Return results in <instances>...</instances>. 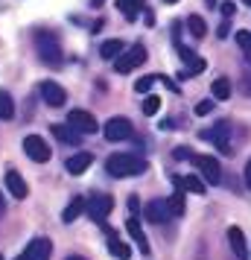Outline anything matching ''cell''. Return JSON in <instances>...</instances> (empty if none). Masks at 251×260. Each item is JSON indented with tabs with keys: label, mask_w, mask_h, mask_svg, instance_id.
Listing matches in <instances>:
<instances>
[{
	"label": "cell",
	"mask_w": 251,
	"mask_h": 260,
	"mask_svg": "<svg viewBox=\"0 0 251 260\" xmlns=\"http://www.w3.org/2000/svg\"><path fill=\"white\" fill-rule=\"evenodd\" d=\"M146 170H149L146 158L134 152H114L105 161V173L111 178H134V176H144Z\"/></svg>",
	"instance_id": "6da1fadb"
},
{
	"label": "cell",
	"mask_w": 251,
	"mask_h": 260,
	"mask_svg": "<svg viewBox=\"0 0 251 260\" xmlns=\"http://www.w3.org/2000/svg\"><path fill=\"white\" fill-rule=\"evenodd\" d=\"M35 53H38V59H41V64H47V68H61L64 64L61 41L50 29H38L35 32Z\"/></svg>",
	"instance_id": "7a4b0ae2"
},
{
	"label": "cell",
	"mask_w": 251,
	"mask_h": 260,
	"mask_svg": "<svg viewBox=\"0 0 251 260\" xmlns=\"http://www.w3.org/2000/svg\"><path fill=\"white\" fill-rule=\"evenodd\" d=\"M175 41V50H178L181 61H184V71L178 73V79H190V76H196V73H202L204 68H207V61L196 53V50H190L187 44H181V38H172Z\"/></svg>",
	"instance_id": "3957f363"
},
{
	"label": "cell",
	"mask_w": 251,
	"mask_h": 260,
	"mask_svg": "<svg viewBox=\"0 0 251 260\" xmlns=\"http://www.w3.org/2000/svg\"><path fill=\"white\" fill-rule=\"evenodd\" d=\"M193 167L199 170V176L207 181V184H222V167H219V161H216L213 155H193L190 158Z\"/></svg>",
	"instance_id": "277c9868"
},
{
	"label": "cell",
	"mask_w": 251,
	"mask_h": 260,
	"mask_svg": "<svg viewBox=\"0 0 251 260\" xmlns=\"http://www.w3.org/2000/svg\"><path fill=\"white\" fill-rule=\"evenodd\" d=\"M102 135H105V141L111 143H120V141H129L134 135V126H132V120H126V117H111L102 126Z\"/></svg>",
	"instance_id": "5b68a950"
},
{
	"label": "cell",
	"mask_w": 251,
	"mask_h": 260,
	"mask_svg": "<svg viewBox=\"0 0 251 260\" xmlns=\"http://www.w3.org/2000/svg\"><path fill=\"white\" fill-rule=\"evenodd\" d=\"M111 208H114V199H111L108 193H91V196H88V208H85V213H88L94 222H102L108 213H111Z\"/></svg>",
	"instance_id": "8992f818"
},
{
	"label": "cell",
	"mask_w": 251,
	"mask_h": 260,
	"mask_svg": "<svg viewBox=\"0 0 251 260\" xmlns=\"http://www.w3.org/2000/svg\"><path fill=\"white\" fill-rule=\"evenodd\" d=\"M24 152L29 161H35V164H47L50 158H53V152H50V146L44 138H38V135H26L24 138Z\"/></svg>",
	"instance_id": "52a82bcc"
},
{
	"label": "cell",
	"mask_w": 251,
	"mask_h": 260,
	"mask_svg": "<svg viewBox=\"0 0 251 260\" xmlns=\"http://www.w3.org/2000/svg\"><path fill=\"white\" fill-rule=\"evenodd\" d=\"M144 61H146V47L144 44H134L132 50H126V53L114 61V71L117 73H132V71H137Z\"/></svg>",
	"instance_id": "ba28073f"
},
{
	"label": "cell",
	"mask_w": 251,
	"mask_h": 260,
	"mask_svg": "<svg viewBox=\"0 0 251 260\" xmlns=\"http://www.w3.org/2000/svg\"><path fill=\"white\" fill-rule=\"evenodd\" d=\"M199 138L210 141L216 149H219V152L234 155V152H231V143H228V138H231V126H228V123H216V126H210V129L199 132Z\"/></svg>",
	"instance_id": "9c48e42d"
},
{
	"label": "cell",
	"mask_w": 251,
	"mask_h": 260,
	"mask_svg": "<svg viewBox=\"0 0 251 260\" xmlns=\"http://www.w3.org/2000/svg\"><path fill=\"white\" fill-rule=\"evenodd\" d=\"M67 123H70L79 135H96V132H99L96 117L91 114V111H85V108H73L70 114H67Z\"/></svg>",
	"instance_id": "30bf717a"
},
{
	"label": "cell",
	"mask_w": 251,
	"mask_h": 260,
	"mask_svg": "<svg viewBox=\"0 0 251 260\" xmlns=\"http://www.w3.org/2000/svg\"><path fill=\"white\" fill-rule=\"evenodd\" d=\"M144 216L146 222L152 225H167L169 219H172V211H169V202L167 199H152L144 205Z\"/></svg>",
	"instance_id": "8fae6325"
},
{
	"label": "cell",
	"mask_w": 251,
	"mask_h": 260,
	"mask_svg": "<svg viewBox=\"0 0 251 260\" xmlns=\"http://www.w3.org/2000/svg\"><path fill=\"white\" fill-rule=\"evenodd\" d=\"M50 251H53L50 237H32L29 246H26L15 260H50Z\"/></svg>",
	"instance_id": "7c38bea8"
},
{
	"label": "cell",
	"mask_w": 251,
	"mask_h": 260,
	"mask_svg": "<svg viewBox=\"0 0 251 260\" xmlns=\"http://www.w3.org/2000/svg\"><path fill=\"white\" fill-rule=\"evenodd\" d=\"M41 100H44V106H50V108H61L67 103V91H64L59 82L47 79V82H41Z\"/></svg>",
	"instance_id": "4fadbf2b"
},
{
	"label": "cell",
	"mask_w": 251,
	"mask_h": 260,
	"mask_svg": "<svg viewBox=\"0 0 251 260\" xmlns=\"http://www.w3.org/2000/svg\"><path fill=\"white\" fill-rule=\"evenodd\" d=\"M126 231H129V237L134 240V246H137L140 254H149V251H152V246H149V240H146V234H144V228H140V219H137L134 213H129V219H126Z\"/></svg>",
	"instance_id": "5bb4252c"
},
{
	"label": "cell",
	"mask_w": 251,
	"mask_h": 260,
	"mask_svg": "<svg viewBox=\"0 0 251 260\" xmlns=\"http://www.w3.org/2000/svg\"><path fill=\"white\" fill-rule=\"evenodd\" d=\"M50 132L56 135V141L59 143H67V146H79V141H82V135L73 129L70 123H53Z\"/></svg>",
	"instance_id": "9a60e30c"
},
{
	"label": "cell",
	"mask_w": 251,
	"mask_h": 260,
	"mask_svg": "<svg viewBox=\"0 0 251 260\" xmlns=\"http://www.w3.org/2000/svg\"><path fill=\"white\" fill-rule=\"evenodd\" d=\"M6 187H9V193H12L15 199H26V193H29L24 176H21L15 167H9V170H6Z\"/></svg>",
	"instance_id": "2e32d148"
},
{
	"label": "cell",
	"mask_w": 251,
	"mask_h": 260,
	"mask_svg": "<svg viewBox=\"0 0 251 260\" xmlns=\"http://www.w3.org/2000/svg\"><path fill=\"white\" fill-rule=\"evenodd\" d=\"M91 164H94V155L91 152H76V155H70V158L64 161V170H67L70 176H82Z\"/></svg>",
	"instance_id": "e0dca14e"
},
{
	"label": "cell",
	"mask_w": 251,
	"mask_h": 260,
	"mask_svg": "<svg viewBox=\"0 0 251 260\" xmlns=\"http://www.w3.org/2000/svg\"><path fill=\"white\" fill-rule=\"evenodd\" d=\"M172 187H181L187 193H204L207 181L202 176H172Z\"/></svg>",
	"instance_id": "ac0fdd59"
},
{
	"label": "cell",
	"mask_w": 251,
	"mask_h": 260,
	"mask_svg": "<svg viewBox=\"0 0 251 260\" xmlns=\"http://www.w3.org/2000/svg\"><path fill=\"white\" fill-rule=\"evenodd\" d=\"M85 208H88V199H85V196H73V199L67 202V208L61 211V222H67V225L76 222V219L85 213Z\"/></svg>",
	"instance_id": "d6986e66"
},
{
	"label": "cell",
	"mask_w": 251,
	"mask_h": 260,
	"mask_svg": "<svg viewBox=\"0 0 251 260\" xmlns=\"http://www.w3.org/2000/svg\"><path fill=\"white\" fill-rule=\"evenodd\" d=\"M228 243H231V251H234L239 260H248V246H245V237H242V231H239L237 225L228 228Z\"/></svg>",
	"instance_id": "ffe728a7"
},
{
	"label": "cell",
	"mask_w": 251,
	"mask_h": 260,
	"mask_svg": "<svg viewBox=\"0 0 251 260\" xmlns=\"http://www.w3.org/2000/svg\"><path fill=\"white\" fill-rule=\"evenodd\" d=\"M123 53H126V44H123L120 38H111V41H102V44H99V56L105 61H117Z\"/></svg>",
	"instance_id": "44dd1931"
},
{
	"label": "cell",
	"mask_w": 251,
	"mask_h": 260,
	"mask_svg": "<svg viewBox=\"0 0 251 260\" xmlns=\"http://www.w3.org/2000/svg\"><path fill=\"white\" fill-rule=\"evenodd\" d=\"M105 231H108V251H111L117 260H129V257H132V246H126L123 240H117L111 228H105Z\"/></svg>",
	"instance_id": "7402d4cb"
},
{
	"label": "cell",
	"mask_w": 251,
	"mask_h": 260,
	"mask_svg": "<svg viewBox=\"0 0 251 260\" xmlns=\"http://www.w3.org/2000/svg\"><path fill=\"white\" fill-rule=\"evenodd\" d=\"M114 6H117L120 12H123V18L132 21V24L140 18V12H144V3H140V0H117Z\"/></svg>",
	"instance_id": "603a6c76"
},
{
	"label": "cell",
	"mask_w": 251,
	"mask_h": 260,
	"mask_svg": "<svg viewBox=\"0 0 251 260\" xmlns=\"http://www.w3.org/2000/svg\"><path fill=\"white\" fill-rule=\"evenodd\" d=\"M184 193L187 190H181V187H175V193L169 196V211H172V216H184V211H187V202H184Z\"/></svg>",
	"instance_id": "cb8c5ba5"
},
{
	"label": "cell",
	"mask_w": 251,
	"mask_h": 260,
	"mask_svg": "<svg viewBox=\"0 0 251 260\" xmlns=\"http://www.w3.org/2000/svg\"><path fill=\"white\" fill-rule=\"evenodd\" d=\"M15 117V100L9 96V91L0 88V120H12Z\"/></svg>",
	"instance_id": "d4e9b609"
},
{
	"label": "cell",
	"mask_w": 251,
	"mask_h": 260,
	"mask_svg": "<svg viewBox=\"0 0 251 260\" xmlns=\"http://www.w3.org/2000/svg\"><path fill=\"white\" fill-rule=\"evenodd\" d=\"M187 29H190L193 38H204L207 24H204V18H199V15H190V18H187Z\"/></svg>",
	"instance_id": "484cf974"
},
{
	"label": "cell",
	"mask_w": 251,
	"mask_h": 260,
	"mask_svg": "<svg viewBox=\"0 0 251 260\" xmlns=\"http://www.w3.org/2000/svg\"><path fill=\"white\" fill-rule=\"evenodd\" d=\"M210 91H213V100H228V96H231V82H228L225 76H219V79L210 85Z\"/></svg>",
	"instance_id": "4316f807"
},
{
	"label": "cell",
	"mask_w": 251,
	"mask_h": 260,
	"mask_svg": "<svg viewBox=\"0 0 251 260\" xmlns=\"http://www.w3.org/2000/svg\"><path fill=\"white\" fill-rule=\"evenodd\" d=\"M155 82H161V76H140V79L134 82V91H137V94H152Z\"/></svg>",
	"instance_id": "83f0119b"
},
{
	"label": "cell",
	"mask_w": 251,
	"mask_h": 260,
	"mask_svg": "<svg viewBox=\"0 0 251 260\" xmlns=\"http://www.w3.org/2000/svg\"><path fill=\"white\" fill-rule=\"evenodd\" d=\"M140 108H144L146 117H155L158 111H161V100H158L155 94H146V96H144V106H140Z\"/></svg>",
	"instance_id": "f1b7e54d"
},
{
	"label": "cell",
	"mask_w": 251,
	"mask_h": 260,
	"mask_svg": "<svg viewBox=\"0 0 251 260\" xmlns=\"http://www.w3.org/2000/svg\"><path fill=\"white\" fill-rule=\"evenodd\" d=\"M237 44H239V50L245 53V59L251 61V32L248 29H239L237 32Z\"/></svg>",
	"instance_id": "f546056e"
},
{
	"label": "cell",
	"mask_w": 251,
	"mask_h": 260,
	"mask_svg": "<svg viewBox=\"0 0 251 260\" xmlns=\"http://www.w3.org/2000/svg\"><path fill=\"white\" fill-rule=\"evenodd\" d=\"M219 12H222V18H225V21H231V18L237 15V3H234V0H222Z\"/></svg>",
	"instance_id": "4dcf8cb0"
},
{
	"label": "cell",
	"mask_w": 251,
	"mask_h": 260,
	"mask_svg": "<svg viewBox=\"0 0 251 260\" xmlns=\"http://www.w3.org/2000/svg\"><path fill=\"white\" fill-rule=\"evenodd\" d=\"M193 111H196L199 117H207V114L213 111V100H199V103H196V108H193Z\"/></svg>",
	"instance_id": "1f68e13d"
},
{
	"label": "cell",
	"mask_w": 251,
	"mask_h": 260,
	"mask_svg": "<svg viewBox=\"0 0 251 260\" xmlns=\"http://www.w3.org/2000/svg\"><path fill=\"white\" fill-rule=\"evenodd\" d=\"M239 91L245 96H251V68H245L242 71V79H239Z\"/></svg>",
	"instance_id": "d6a6232c"
},
{
	"label": "cell",
	"mask_w": 251,
	"mask_h": 260,
	"mask_svg": "<svg viewBox=\"0 0 251 260\" xmlns=\"http://www.w3.org/2000/svg\"><path fill=\"white\" fill-rule=\"evenodd\" d=\"M172 158H175V161H190L193 152L187 149V146H175V149H172Z\"/></svg>",
	"instance_id": "836d02e7"
},
{
	"label": "cell",
	"mask_w": 251,
	"mask_h": 260,
	"mask_svg": "<svg viewBox=\"0 0 251 260\" xmlns=\"http://www.w3.org/2000/svg\"><path fill=\"white\" fill-rule=\"evenodd\" d=\"M126 208H129V213H134V216H137V213H144V208H140V199H137V196H129V199H126Z\"/></svg>",
	"instance_id": "e575fe53"
},
{
	"label": "cell",
	"mask_w": 251,
	"mask_h": 260,
	"mask_svg": "<svg viewBox=\"0 0 251 260\" xmlns=\"http://www.w3.org/2000/svg\"><path fill=\"white\" fill-rule=\"evenodd\" d=\"M216 36H219L222 41H225V38L231 36V24H228V21H222V24H219V29H216Z\"/></svg>",
	"instance_id": "d590c367"
},
{
	"label": "cell",
	"mask_w": 251,
	"mask_h": 260,
	"mask_svg": "<svg viewBox=\"0 0 251 260\" xmlns=\"http://www.w3.org/2000/svg\"><path fill=\"white\" fill-rule=\"evenodd\" d=\"M172 126H175L172 120H161V132H172Z\"/></svg>",
	"instance_id": "8d00e7d4"
},
{
	"label": "cell",
	"mask_w": 251,
	"mask_h": 260,
	"mask_svg": "<svg viewBox=\"0 0 251 260\" xmlns=\"http://www.w3.org/2000/svg\"><path fill=\"white\" fill-rule=\"evenodd\" d=\"M245 184H248V190H251V158H248V164H245Z\"/></svg>",
	"instance_id": "74e56055"
},
{
	"label": "cell",
	"mask_w": 251,
	"mask_h": 260,
	"mask_svg": "<svg viewBox=\"0 0 251 260\" xmlns=\"http://www.w3.org/2000/svg\"><path fill=\"white\" fill-rule=\"evenodd\" d=\"M144 21H146V24H149V26H152V24H155V15H152V12H149V9H146V15H144Z\"/></svg>",
	"instance_id": "f35d334b"
},
{
	"label": "cell",
	"mask_w": 251,
	"mask_h": 260,
	"mask_svg": "<svg viewBox=\"0 0 251 260\" xmlns=\"http://www.w3.org/2000/svg\"><path fill=\"white\" fill-rule=\"evenodd\" d=\"M3 213H6V199H3V193H0V219H3Z\"/></svg>",
	"instance_id": "ab89813d"
},
{
	"label": "cell",
	"mask_w": 251,
	"mask_h": 260,
	"mask_svg": "<svg viewBox=\"0 0 251 260\" xmlns=\"http://www.w3.org/2000/svg\"><path fill=\"white\" fill-rule=\"evenodd\" d=\"M67 260H85V257H82V254H70Z\"/></svg>",
	"instance_id": "60d3db41"
},
{
	"label": "cell",
	"mask_w": 251,
	"mask_h": 260,
	"mask_svg": "<svg viewBox=\"0 0 251 260\" xmlns=\"http://www.w3.org/2000/svg\"><path fill=\"white\" fill-rule=\"evenodd\" d=\"M91 6H102V0H91Z\"/></svg>",
	"instance_id": "b9f144b4"
},
{
	"label": "cell",
	"mask_w": 251,
	"mask_h": 260,
	"mask_svg": "<svg viewBox=\"0 0 251 260\" xmlns=\"http://www.w3.org/2000/svg\"><path fill=\"white\" fill-rule=\"evenodd\" d=\"M164 3H175V0H164Z\"/></svg>",
	"instance_id": "7bdbcfd3"
},
{
	"label": "cell",
	"mask_w": 251,
	"mask_h": 260,
	"mask_svg": "<svg viewBox=\"0 0 251 260\" xmlns=\"http://www.w3.org/2000/svg\"><path fill=\"white\" fill-rule=\"evenodd\" d=\"M245 3H248V6H251V0H245Z\"/></svg>",
	"instance_id": "ee69618b"
},
{
	"label": "cell",
	"mask_w": 251,
	"mask_h": 260,
	"mask_svg": "<svg viewBox=\"0 0 251 260\" xmlns=\"http://www.w3.org/2000/svg\"><path fill=\"white\" fill-rule=\"evenodd\" d=\"M0 260H3V254H0Z\"/></svg>",
	"instance_id": "f6af8a7d"
},
{
	"label": "cell",
	"mask_w": 251,
	"mask_h": 260,
	"mask_svg": "<svg viewBox=\"0 0 251 260\" xmlns=\"http://www.w3.org/2000/svg\"><path fill=\"white\" fill-rule=\"evenodd\" d=\"M140 3H144V0H140Z\"/></svg>",
	"instance_id": "bcb514c9"
}]
</instances>
